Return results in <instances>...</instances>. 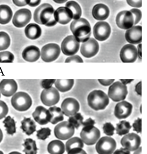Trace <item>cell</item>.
Returning a JSON list of instances; mask_svg holds the SVG:
<instances>
[{"mask_svg": "<svg viewBox=\"0 0 147 154\" xmlns=\"http://www.w3.org/2000/svg\"><path fill=\"white\" fill-rule=\"evenodd\" d=\"M130 11L133 16L134 25H136L141 20L142 16L141 11L137 9H132Z\"/></svg>", "mask_w": 147, "mask_h": 154, "instance_id": "obj_41", "label": "cell"}, {"mask_svg": "<svg viewBox=\"0 0 147 154\" xmlns=\"http://www.w3.org/2000/svg\"><path fill=\"white\" fill-rule=\"evenodd\" d=\"M116 24L122 29H129L134 25L133 16L130 11H124L118 14L116 17Z\"/></svg>", "mask_w": 147, "mask_h": 154, "instance_id": "obj_17", "label": "cell"}, {"mask_svg": "<svg viewBox=\"0 0 147 154\" xmlns=\"http://www.w3.org/2000/svg\"><path fill=\"white\" fill-rule=\"evenodd\" d=\"M40 57V51L38 47L30 46L23 50L22 57L24 60L28 62L37 61Z\"/></svg>", "mask_w": 147, "mask_h": 154, "instance_id": "obj_25", "label": "cell"}, {"mask_svg": "<svg viewBox=\"0 0 147 154\" xmlns=\"http://www.w3.org/2000/svg\"><path fill=\"white\" fill-rule=\"evenodd\" d=\"M111 32L110 26L106 22H99L94 27V36L99 41H104L107 40L110 37Z\"/></svg>", "mask_w": 147, "mask_h": 154, "instance_id": "obj_12", "label": "cell"}, {"mask_svg": "<svg viewBox=\"0 0 147 154\" xmlns=\"http://www.w3.org/2000/svg\"><path fill=\"white\" fill-rule=\"evenodd\" d=\"M80 136L81 139L87 145H93L98 141L100 137V132L99 129L94 127H84Z\"/></svg>", "mask_w": 147, "mask_h": 154, "instance_id": "obj_7", "label": "cell"}, {"mask_svg": "<svg viewBox=\"0 0 147 154\" xmlns=\"http://www.w3.org/2000/svg\"><path fill=\"white\" fill-rule=\"evenodd\" d=\"M55 17L57 22L66 24L73 19V15L69 9L66 7H61L55 11Z\"/></svg>", "mask_w": 147, "mask_h": 154, "instance_id": "obj_23", "label": "cell"}, {"mask_svg": "<svg viewBox=\"0 0 147 154\" xmlns=\"http://www.w3.org/2000/svg\"><path fill=\"white\" fill-rule=\"evenodd\" d=\"M55 2L57 3L62 4L68 0H53Z\"/></svg>", "mask_w": 147, "mask_h": 154, "instance_id": "obj_57", "label": "cell"}, {"mask_svg": "<svg viewBox=\"0 0 147 154\" xmlns=\"http://www.w3.org/2000/svg\"><path fill=\"white\" fill-rule=\"evenodd\" d=\"M0 98H1V92H0Z\"/></svg>", "mask_w": 147, "mask_h": 154, "instance_id": "obj_62", "label": "cell"}, {"mask_svg": "<svg viewBox=\"0 0 147 154\" xmlns=\"http://www.w3.org/2000/svg\"><path fill=\"white\" fill-rule=\"evenodd\" d=\"M129 5L131 7L140 8L142 6V0H127Z\"/></svg>", "mask_w": 147, "mask_h": 154, "instance_id": "obj_46", "label": "cell"}, {"mask_svg": "<svg viewBox=\"0 0 147 154\" xmlns=\"http://www.w3.org/2000/svg\"><path fill=\"white\" fill-rule=\"evenodd\" d=\"M51 134V130L48 128H45L37 131V136L40 140H45Z\"/></svg>", "mask_w": 147, "mask_h": 154, "instance_id": "obj_40", "label": "cell"}, {"mask_svg": "<svg viewBox=\"0 0 147 154\" xmlns=\"http://www.w3.org/2000/svg\"><path fill=\"white\" fill-rule=\"evenodd\" d=\"M9 111L8 106L2 100H0V119L6 116Z\"/></svg>", "mask_w": 147, "mask_h": 154, "instance_id": "obj_43", "label": "cell"}, {"mask_svg": "<svg viewBox=\"0 0 147 154\" xmlns=\"http://www.w3.org/2000/svg\"><path fill=\"white\" fill-rule=\"evenodd\" d=\"M70 29L78 42H84L90 38L91 35V25L88 20L84 18L74 20L70 25Z\"/></svg>", "mask_w": 147, "mask_h": 154, "instance_id": "obj_2", "label": "cell"}, {"mask_svg": "<svg viewBox=\"0 0 147 154\" xmlns=\"http://www.w3.org/2000/svg\"><path fill=\"white\" fill-rule=\"evenodd\" d=\"M88 105L95 110L104 109L109 104L110 100L108 95L101 90L92 91L87 97Z\"/></svg>", "mask_w": 147, "mask_h": 154, "instance_id": "obj_3", "label": "cell"}, {"mask_svg": "<svg viewBox=\"0 0 147 154\" xmlns=\"http://www.w3.org/2000/svg\"><path fill=\"white\" fill-rule=\"evenodd\" d=\"M22 145L24 146L23 152L25 154H37L38 149L36 142L31 138H27Z\"/></svg>", "mask_w": 147, "mask_h": 154, "instance_id": "obj_34", "label": "cell"}, {"mask_svg": "<svg viewBox=\"0 0 147 154\" xmlns=\"http://www.w3.org/2000/svg\"><path fill=\"white\" fill-rule=\"evenodd\" d=\"M110 14L109 7L103 4H98L94 5L92 11L94 18L100 21H103L107 19Z\"/></svg>", "mask_w": 147, "mask_h": 154, "instance_id": "obj_24", "label": "cell"}, {"mask_svg": "<svg viewBox=\"0 0 147 154\" xmlns=\"http://www.w3.org/2000/svg\"><path fill=\"white\" fill-rule=\"evenodd\" d=\"M65 7L69 9L73 15V19L78 20L82 15V9L78 3L75 1H69L66 4Z\"/></svg>", "mask_w": 147, "mask_h": 154, "instance_id": "obj_32", "label": "cell"}, {"mask_svg": "<svg viewBox=\"0 0 147 154\" xmlns=\"http://www.w3.org/2000/svg\"><path fill=\"white\" fill-rule=\"evenodd\" d=\"M116 141L109 137H104L96 145V150L99 154H112L116 149Z\"/></svg>", "mask_w": 147, "mask_h": 154, "instance_id": "obj_10", "label": "cell"}, {"mask_svg": "<svg viewBox=\"0 0 147 154\" xmlns=\"http://www.w3.org/2000/svg\"><path fill=\"white\" fill-rule=\"evenodd\" d=\"M80 48L78 42L73 35L66 37L61 44V50L63 54L67 56H73L76 54Z\"/></svg>", "mask_w": 147, "mask_h": 154, "instance_id": "obj_8", "label": "cell"}, {"mask_svg": "<svg viewBox=\"0 0 147 154\" xmlns=\"http://www.w3.org/2000/svg\"><path fill=\"white\" fill-rule=\"evenodd\" d=\"M74 83V79H58L55 82L56 88L62 92H67L73 88Z\"/></svg>", "mask_w": 147, "mask_h": 154, "instance_id": "obj_31", "label": "cell"}, {"mask_svg": "<svg viewBox=\"0 0 147 154\" xmlns=\"http://www.w3.org/2000/svg\"><path fill=\"white\" fill-rule=\"evenodd\" d=\"M47 150L50 154H63L65 152L64 145L59 140H54L49 144Z\"/></svg>", "mask_w": 147, "mask_h": 154, "instance_id": "obj_30", "label": "cell"}, {"mask_svg": "<svg viewBox=\"0 0 147 154\" xmlns=\"http://www.w3.org/2000/svg\"><path fill=\"white\" fill-rule=\"evenodd\" d=\"M3 123L8 134L12 135L16 133V123L14 119L8 116L5 118Z\"/></svg>", "mask_w": 147, "mask_h": 154, "instance_id": "obj_35", "label": "cell"}, {"mask_svg": "<svg viewBox=\"0 0 147 154\" xmlns=\"http://www.w3.org/2000/svg\"><path fill=\"white\" fill-rule=\"evenodd\" d=\"M14 4L16 6L22 7L27 5L26 0H13Z\"/></svg>", "mask_w": 147, "mask_h": 154, "instance_id": "obj_50", "label": "cell"}, {"mask_svg": "<svg viewBox=\"0 0 147 154\" xmlns=\"http://www.w3.org/2000/svg\"><path fill=\"white\" fill-rule=\"evenodd\" d=\"M99 50V45L98 42L94 39L91 38L82 43L80 51L84 57L90 58L95 56Z\"/></svg>", "mask_w": 147, "mask_h": 154, "instance_id": "obj_14", "label": "cell"}, {"mask_svg": "<svg viewBox=\"0 0 147 154\" xmlns=\"http://www.w3.org/2000/svg\"><path fill=\"white\" fill-rule=\"evenodd\" d=\"M41 0H26L27 5L31 7H36L40 3Z\"/></svg>", "mask_w": 147, "mask_h": 154, "instance_id": "obj_48", "label": "cell"}, {"mask_svg": "<svg viewBox=\"0 0 147 154\" xmlns=\"http://www.w3.org/2000/svg\"><path fill=\"white\" fill-rule=\"evenodd\" d=\"M136 91L140 96H141V82H139L136 86Z\"/></svg>", "mask_w": 147, "mask_h": 154, "instance_id": "obj_54", "label": "cell"}, {"mask_svg": "<svg viewBox=\"0 0 147 154\" xmlns=\"http://www.w3.org/2000/svg\"><path fill=\"white\" fill-rule=\"evenodd\" d=\"M128 94V88L126 85L120 82H116L109 88V97L115 102H119L126 99Z\"/></svg>", "mask_w": 147, "mask_h": 154, "instance_id": "obj_5", "label": "cell"}, {"mask_svg": "<svg viewBox=\"0 0 147 154\" xmlns=\"http://www.w3.org/2000/svg\"><path fill=\"white\" fill-rule=\"evenodd\" d=\"M94 124H95V121L92 118H89L86 119L85 122H83L82 125L84 127H88L94 126Z\"/></svg>", "mask_w": 147, "mask_h": 154, "instance_id": "obj_51", "label": "cell"}, {"mask_svg": "<svg viewBox=\"0 0 147 154\" xmlns=\"http://www.w3.org/2000/svg\"><path fill=\"white\" fill-rule=\"evenodd\" d=\"M32 18L31 12L28 9H22L15 12L13 19V23L17 28H22L27 25Z\"/></svg>", "mask_w": 147, "mask_h": 154, "instance_id": "obj_15", "label": "cell"}, {"mask_svg": "<svg viewBox=\"0 0 147 154\" xmlns=\"http://www.w3.org/2000/svg\"><path fill=\"white\" fill-rule=\"evenodd\" d=\"M0 154H4L2 152V151H0Z\"/></svg>", "mask_w": 147, "mask_h": 154, "instance_id": "obj_61", "label": "cell"}, {"mask_svg": "<svg viewBox=\"0 0 147 154\" xmlns=\"http://www.w3.org/2000/svg\"><path fill=\"white\" fill-rule=\"evenodd\" d=\"M122 82L123 83L124 85H126V84H128V83L131 82L132 81H133V79H121Z\"/></svg>", "mask_w": 147, "mask_h": 154, "instance_id": "obj_55", "label": "cell"}, {"mask_svg": "<svg viewBox=\"0 0 147 154\" xmlns=\"http://www.w3.org/2000/svg\"><path fill=\"white\" fill-rule=\"evenodd\" d=\"M132 108V105L128 101L119 102L115 106L114 115L118 119L127 118L131 114Z\"/></svg>", "mask_w": 147, "mask_h": 154, "instance_id": "obj_19", "label": "cell"}, {"mask_svg": "<svg viewBox=\"0 0 147 154\" xmlns=\"http://www.w3.org/2000/svg\"><path fill=\"white\" fill-rule=\"evenodd\" d=\"M131 128V126L129 122L123 120L117 124L116 128V133L119 135H123L128 134Z\"/></svg>", "mask_w": 147, "mask_h": 154, "instance_id": "obj_36", "label": "cell"}, {"mask_svg": "<svg viewBox=\"0 0 147 154\" xmlns=\"http://www.w3.org/2000/svg\"><path fill=\"white\" fill-rule=\"evenodd\" d=\"M12 106L16 110L25 111L28 109L32 105V100L26 92L20 91L15 93L11 100Z\"/></svg>", "mask_w": 147, "mask_h": 154, "instance_id": "obj_4", "label": "cell"}, {"mask_svg": "<svg viewBox=\"0 0 147 154\" xmlns=\"http://www.w3.org/2000/svg\"><path fill=\"white\" fill-rule=\"evenodd\" d=\"M34 120L40 125H45L50 122V114L48 109L42 106H38L36 108L32 113Z\"/></svg>", "mask_w": 147, "mask_h": 154, "instance_id": "obj_22", "label": "cell"}, {"mask_svg": "<svg viewBox=\"0 0 147 154\" xmlns=\"http://www.w3.org/2000/svg\"><path fill=\"white\" fill-rule=\"evenodd\" d=\"M138 57L137 49L132 44H126L121 50V60L124 63L135 62Z\"/></svg>", "mask_w": 147, "mask_h": 154, "instance_id": "obj_16", "label": "cell"}, {"mask_svg": "<svg viewBox=\"0 0 147 154\" xmlns=\"http://www.w3.org/2000/svg\"><path fill=\"white\" fill-rule=\"evenodd\" d=\"M72 61H74V62H83L82 59L81 57H79L78 55H74V56H71L67 58L66 59L65 62H72Z\"/></svg>", "mask_w": 147, "mask_h": 154, "instance_id": "obj_47", "label": "cell"}, {"mask_svg": "<svg viewBox=\"0 0 147 154\" xmlns=\"http://www.w3.org/2000/svg\"><path fill=\"white\" fill-rule=\"evenodd\" d=\"M121 143L125 149L133 152L139 148L141 144V138L137 134L130 133L123 137Z\"/></svg>", "mask_w": 147, "mask_h": 154, "instance_id": "obj_13", "label": "cell"}, {"mask_svg": "<svg viewBox=\"0 0 147 154\" xmlns=\"http://www.w3.org/2000/svg\"><path fill=\"white\" fill-rule=\"evenodd\" d=\"M18 85L13 79H3L0 82V92L4 97H10L15 94Z\"/></svg>", "mask_w": 147, "mask_h": 154, "instance_id": "obj_20", "label": "cell"}, {"mask_svg": "<svg viewBox=\"0 0 147 154\" xmlns=\"http://www.w3.org/2000/svg\"><path fill=\"white\" fill-rule=\"evenodd\" d=\"M10 45V38L6 32H0V51L7 49Z\"/></svg>", "mask_w": 147, "mask_h": 154, "instance_id": "obj_37", "label": "cell"}, {"mask_svg": "<svg viewBox=\"0 0 147 154\" xmlns=\"http://www.w3.org/2000/svg\"><path fill=\"white\" fill-rule=\"evenodd\" d=\"M56 80L55 79H45L41 82V87L45 89L50 88L52 87V85L55 83Z\"/></svg>", "mask_w": 147, "mask_h": 154, "instance_id": "obj_44", "label": "cell"}, {"mask_svg": "<svg viewBox=\"0 0 147 154\" xmlns=\"http://www.w3.org/2000/svg\"><path fill=\"white\" fill-rule=\"evenodd\" d=\"M125 38L130 44L140 43L142 41V27L134 26L131 27L126 31Z\"/></svg>", "mask_w": 147, "mask_h": 154, "instance_id": "obj_21", "label": "cell"}, {"mask_svg": "<svg viewBox=\"0 0 147 154\" xmlns=\"http://www.w3.org/2000/svg\"><path fill=\"white\" fill-rule=\"evenodd\" d=\"M83 117L80 113H76L74 116L69 117L68 122L74 127V128H77L82 124Z\"/></svg>", "mask_w": 147, "mask_h": 154, "instance_id": "obj_38", "label": "cell"}, {"mask_svg": "<svg viewBox=\"0 0 147 154\" xmlns=\"http://www.w3.org/2000/svg\"><path fill=\"white\" fill-rule=\"evenodd\" d=\"M9 154H21L20 153L18 152H12L10 153Z\"/></svg>", "mask_w": 147, "mask_h": 154, "instance_id": "obj_60", "label": "cell"}, {"mask_svg": "<svg viewBox=\"0 0 147 154\" xmlns=\"http://www.w3.org/2000/svg\"><path fill=\"white\" fill-rule=\"evenodd\" d=\"M113 154H130V152L125 148H121L120 149L116 150Z\"/></svg>", "mask_w": 147, "mask_h": 154, "instance_id": "obj_53", "label": "cell"}, {"mask_svg": "<svg viewBox=\"0 0 147 154\" xmlns=\"http://www.w3.org/2000/svg\"><path fill=\"white\" fill-rule=\"evenodd\" d=\"M60 95L58 91L54 87L42 91L40 95V100L45 106H51L58 103Z\"/></svg>", "mask_w": 147, "mask_h": 154, "instance_id": "obj_11", "label": "cell"}, {"mask_svg": "<svg viewBox=\"0 0 147 154\" xmlns=\"http://www.w3.org/2000/svg\"><path fill=\"white\" fill-rule=\"evenodd\" d=\"M48 110L50 114V122L51 124L56 125L64 120V113L60 108L56 106L51 107Z\"/></svg>", "mask_w": 147, "mask_h": 154, "instance_id": "obj_28", "label": "cell"}, {"mask_svg": "<svg viewBox=\"0 0 147 154\" xmlns=\"http://www.w3.org/2000/svg\"><path fill=\"white\" fill-rule=\"evenodd\" d=\"M3 138V133L2 130L0 129V143L2 142Z\"/></svg>", "mask_w": 147, "mask_h": 154, "instance_id": "obj_59", "label": "cell"}, {"mask_svg": "<svg viewBox=\"0 0 147 154\" xmlns=\"http://www.w3.org/2000/svg\"><path fill=\"white\" fill-rule=\"evenodd\" d=\"M55 10L49 4L45 3L38 7L34 14V20L37 23L48 27L57 23L55 17Z\"/></svg>", "mask_w": 147, "mask_h": 154, "instance_id": "obj_1", "label": "cell"}, {"mask_svg": "<svg viewBox=\"0 0 147 154\" xmlns=\"http://www.w3.org/2000/svg\"><path fill=\"white\" fill-rule=\"evenodd\" d=\"M134 154H141V147H139L136 150Z\"/></svg>", "mask_w": 147, "mask_h": 154, "instance_id": "obj_58", "label": "cell"}, {"mask_svg": "<svg viewBox=\"0 0 147 154\" xmlns=\"http://www.w3.org/2000/svg\"><path fill=\"white\" fill-rule=\"evenodd\" d=\"M13 16L11 9L8 5H0V24H5L10 22Z\"/></svg>", "mask_w": 147, "mask_h": 154, "instance_id": "obj_27", "label": "cell"}, {"mask_svg": "<svg viewBox=\"0 0 147 154\" xmlns=\"http://www.w3.org/2000/svg\"><path fill=\"white\" fill-rule=\"evenodd\" d=\"M21 128L26 134L29 136L36 131V125L30 118L24 117L21 121Z\"/></svg>", "mask_w": 147, "mask_h": 154, "instance_id": "obj_29", "label": "cell"}, {"mask_svg": "<svg viewBox=\"0 0 147 154\" xmlns=\"http://www.w3.org/2000/svg\"><path fill=\"white\" fill-rule=\"evenodd\" d=\"M68 154H87L85 151L82 149H77L71 150L68 152Z\"/></svg>", "mask_w": 147, "mask_h": 154, "instance_id": "obj_52", "label": "cell"}, {"mask_svg": "<svg viewBox=\"0 0 147 154\" xmlns=\"http://www.w3.org/2000/svg\"><path fill=\"white\" fill-rule=\"evenodd\" d=\"M61 49L58 44L49 43L42 48L40 56L41 59L45 62H52L56 60L59 57Z\"/></svg>", "mask_w": 147, "mask_h": 154, "instance_id": "obj_6", "label": "cell"}, {"mask_svg": "<svg viewBox=\"0 0 147 154\" xmlns=\"http://www.w3.org/2000/svg\"><path fill=\"white\" fill-rule=\"evenodd\" d=\"M100 83L101 85L104 86H108L110 85L114 81V79H99L98 80Z\"/></svg>", "mask_w": 147, "mask_h": 154, "instance_id": "obj_49", "label": "cell"}, {"mask_svg": "<svg viewBox=\"0 0 147 154\" xmlns=\"http://www.w3.org/2000/svg\"><path fill=\"white\" fill-rule=\"evenodd\" d=\"M137 52L138 56L139 57L140 59L141 58V44H139L138 45Z\"/></svg>", "mask_w": 147, "mask_h": 154, "instance_id": "obj_56", "label": "cell"}, {"mask_svg": "<svg viewBox=\"0 0 147 154\" xmlns=\"http://www.w3.org/2000/svg\"><path fill=\"white\" fill-rule=\"evenodd\" d=\"M84 146L83 142L79 137H75L69 139L66 143V150L68 152L71 150L77 149H82Z\"/></svg>", "mask_w": 147, "mask_h": 154, "instance_id": "obj_33", "label": "cell"}, {"mask_svg": "<svg viewBox=\"0 0 147 154\" xmlns=\"http://www.w3.org/2000/svg\"><path fill=\"white\" fill-rule=\"evenodd\" d=\"M115 128L110 123H106L103 126L104 132L105 134L109 136H111L114 134Z\"/></svg>", "mask_w": 147, "mask_h": 154, "instance_id": "obj_42", "label": "cell"}, {"mask_svg": "<svg viewBox=\"0 0 147 154\" xmlns=\"http://www.w3.org/2000/svg\"><path fill=\"white\" fill-rule=\"evenodd\" d=\"M14 60V56L9 51L0 52V62L1 63H11Z\"/></svg>", "mask_w": 147, "mask_h": 154, "instance_id": "obj_39", "label": "cell"}, {"mask_svg": "<svg viewBox=\"0 0 147 154\" xmlns=\"http://www.w3.org/2000/svg\"><path fill=\"white\" fill-rule=\"evenodd\" d=\"M80 109L79 102L75 99L67 98L64 100L61 104V109L66 116L70 117L78 112Z\"/></svg>", "mask_w": 147, "mask_h": 154, "instance_id": "obj_18", "label": "cell"}, {"mask_svg": "<svg viewBox=\"0 0 147 154\" xmlns=\"http://www.w3.org/2000/svg\"><path fill=\"white\" fill-rule=\"evenodd\" d=\"M141 119L138 118L133 123V130L137 133H141Z\"/></svg>", "mask_w": 147, "mask_h": 154, "instance_id": "obj_45", "label": "cell"}, {"mask_svg": "<svg viewBox=\"0 0 147 154\" xmlns=\"http://www.w3.org/2000/svg\"><path fill=\"white\" fill-rule=\"evenodd\" d=\"M25 35L28 38L36 40L40 37L41 34V29L39 26L35 23H30L25 28Z\"/></svg>", "mask_w": 147, "mask_h": 154, "instance_id": "obj_26", "label": "cell"}, {"mask_svg": "<svg viewBox=\"0 0 147 154\" xmlns=\"http://www.w3.org/2000/svg\"><path fill=\"white\" fill-rule=\"evenodd\" d=\"M74 128L67 121L58 124L54 129L55 136L62 140L69 139L74 135Z\"/></svg>", "mask_w": 147, "mask_h": 154, "instance_id": "obj_9", "label": "cell"}]
</instances>
